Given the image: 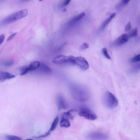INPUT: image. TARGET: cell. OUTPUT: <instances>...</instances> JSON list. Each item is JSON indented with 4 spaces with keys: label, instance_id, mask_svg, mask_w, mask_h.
<instances>
[{
    "label": "cell",
    "instance_id": "29",
    "mask_svg": "<svg viewBox=\"0 0 140 140\" xmlns=\"http://www.w3.org/2000/svg\"><path fill=\"white\" fill-rule=\"evenodd\" d=\"M130 0H122V4L124 5H126L127 4Z\"/></svg>",
    "mask_w": 140,
    "mask_h": 140
},
{
    "label": "cell",
    "instance_id": "17",
    "mask_svg": "<svg viewBox=\"0 0 140 140\" xmlns=\"http://www.w3.org/2000/svg\"><path fill=\"white\" fill-rule=\"evenodd\" d=\"M40 67H41V69L44 70V71H46V72H51V70L50 68L49 67H48L45 64H41L40 65Z\"/></svg>",
    "mask_w": 140,
    "mask_h": 140
},
{
    "label": "cell",
    "instance_id": "2",
    "mask_svg": "<svg viewBox=\"0 0 140 140\" xmlns=\"http://www.w3.org/2000/svg\"><path fill=\"white\" fill-rule=\"evenodd\" d=\"M53 63L57 65H62L71 64L76 65L75 57L72 56H70L64 55H59L53 58Z\"/></svg>",
    "mask_w": 140,
    "mask_h": 140
},
{
    "label": "cell",
    "instance_id": "4",
    "mask_svg": "<svg viewBox=\"0 0 140 140\" xmlns=\"http://www.w3.org/2000/svg\"><path fill=\"white\" fill-rule=\"evenodd\" d=\"M78 114L80 116L83 117L89 120H95L97 118L96 114L86 107H82L79 108Z\"/></svg>",
    "mask_w": 140,
    "mask_h": 140
},
{
    "label": "cell",
    "instance_id": "26",
    "mask_svg": "<svg viewBox=\"0 0 140 140\" xmlns=\"http://www.w3.org/2000/svg\"><path fill=\"white\" fill-rule=\"evenodd\" d=\"M13 62L12 61H10L6 62L4 64V65L6 67L10 66L13 65Z\"/></svg>",
    "mask_w": 140,
    "mask_h": 140
},
{
    "label": "cell",
    "instance_id": "30",
    "mask_svg": "<svg viewBox=\"0 0 140 140\" xmlns=\"http://www.w3.org/2000/svg\"><path fill=\"white\" fill-rule=\"evenodd\" d=\"M31 0H21V1L23 2H25L28 1H29Z\"/></svg>",
    "mask_w": 140,
    "mask_h": 140
},
{
    "label": "cell",
    "instance_id": "10",
    "mask_svg": "<svg viewBox=\"0 0 140 140\" xmlns=\"http://www.w3.org/2000/svg\"><path fill=\"white\" fill-rule=\"evenodd\" d=\"M15 77V75L8 72H0V82H4L7 80L13 78Z\"/></svg>",
    "mask_w": 140,
    "mask_h": 140
},
{
    "label": "cell",
    "instance_id": "21",
    "mask_svg": "<svg viewBox=\"0 0 140 140\" xmlns=\"http://www.w3.org/2000/svg\"><path fill=\"white\" fill-rule=\"evenodd\" d=\"M89 47V44L87 42H84L80 47V50L81 51H83L86 49H88Z\"/></svg>",
    "mask_w": 140,
    "mask_h": 140
},
{
    "label": "cell",
    "instance_id": "12",
    "mask_svg": "<svg viewBox=\"0 0 140 140\" xmlns=\"http://www.w3.org/2000/svg\"><path fill=\"white\" fill-rule=\"evenodd\" d=\"M77 112V110L75 109H72L65 112V113L69 119L73 120L75 118Z\"/></svg>",
    "mask_w": 140,
    "mask_h": 140
},
{
    "label": "cell",
    "instance_id": "9",
    "mask_svg": "<svg viewBox=\"0 0 140 140\" xmlns=\"http://www.w3.org/2000/svg\"><path fill=\"white\" fill-rule=\"evenodd\" d=\"M66 114L65 112L63 113L62 114L60 121V127L65 128L69 127L70 126V124Z\"/></svg>",
    "mask_w": 140,
    "mask_h": 140
},
{
    "label": "cell",
    "instance_id": "28",
    "mask_svg": "<svg viewBox=\"0 0 140 140\" xmlns=\"http://www.w3.org/2000/svg\"><path fill=\"white\" fill-rule=\"evenodd\" d=\"M71 1V0H65L63 3V6H65L67 5L70 3Z\"/></svg>",
    "mask_w": 140,
    "mask_h": 140
},
{
    "label": "cell",
    "instance_id": "1",
    "mask_svg": "<svg viewBox=\"0 0 140 140\" xmlns=\"http://www.w3.org/2000/svg\"><path fill=\"white\" fill-rule=\"evenodd\" d=\"M102 101L104 105L108 108H115L118 105V101L115 96L111 93L107 91L103 95Z\"/></svg>",
    "mask_w": 140,
    "mask_h": 140
},
{
    "label": "cell",
    "instance_id": "24",
    "mask_svg": "<svg viewBox=\"0 0 140 140\" xmlns=\"http://www.w3.org/2000/svg\"><path fill=\"white\" fill-rule=\"evenodd\" d=\"M131 24L130 21L126 25L124 29V31L126 32L129 31L130 30L131 28Z\"/></svg>",
    "mask_w": 140,
    "mask_h": 140
},
{
    "label": "cell",
    "instance_id": "31",
    "mask_svg": "<svg viewBox=\"0 0 140 140\" xmlns=\"http://www.w3.org/2000/svg\"><path fill=\"white\" fill-rule=\"evenodd\" d=\"M67 11V10L66 9H64L63 10V11L64 12H65V11Z\"/></svg>",
    "mask_w": 140,
    "mask_h": 140
},
{
    "label": "cell",
    "instance_id": "3",
    "mask_svg": "<svg viewBox=\"0 0 140 140\" xmlns=\"http://www.w3.org/2000/svg\"><path fill=\"white\" fill-rule=\"evenodd\" d=\"M28 13V11L26 9L22 10L16 12L7 17L5 19L4 22L5 23H9L16 21L26 16Z\"/></svg>",
    "mask_w": 140,
    "mask_h": 140
},
{
    "label": "cell",
    "instance_id": "25",
    "mask_svg": "<svg viewBox=\"0 0 140 140\" xmlns=\"http://www.w3.org/2000/svg\"><path fill=\"white\" fill-rule=\"evenodd\" d=\"M17 34V33H13L11 34V35L9 36V37H8L7 41H8L11 40L13 39L15 37V36H16Z\"/></svg>",
    "mask_w": 140,
    "mask_h": 140
},
{
    "label": "cell",
    "instance_id": "23",
    "mask_svg": "<svg viewBox=\"0 0 140 140\" xmlns=\"http://www.w3.org/2000/svg\"><path fill=\"white\" fill-rule=\"evenodd\" d=\"M51 134V132H50V131H49L47 132L46 133L44 134L41 135L39 136H34V137H33V138H37V139H38V138H44L47 137L49 135Z\"/></svg>",
    "mask_w": 140,
    "mask_h": 140
},
{
    "label": "cell",
    "instance_id": "16",
    "mask_svg": "<svg viewBox=\"0 0 140 140\" xmlns=\"http://www.w3.org/2000/svg\"><path fill=\"white\" fill-rule=\"evenodd\" d=\"M138 35V29L137 28H136L132 30L129 33L128 35V37H136Z\"/></svg>",
    "mask_w": 140,
    "mask_h": 140
},
{
    "label": "cell",
    "instance_id": "5",
    "mask_svg": "<svg viewBox=\"0 0 140 140\" xmlns=\"http://www.w3.org/2000/svg\"><path fill=\"white\" fill-rule=\"evenodd\" d=\"M75 64L80 67L81 70H85L89 68V63L85 58L81 56L75 57Z\"/></svg>",
    "mask_w": 140,
    "mask_h": 140
},
{
    "label": "cell",
    "instance_id": "13",
    "mask_svg": "<svg viewBox=\"0 0 140 140\" xmlns=\"http://www.w3.org/2000/svg\"><path fill=\"white\" fill-rule=\"evenodd\" d=\"M40 65L39 62L38 61L32 62L29 66H28L29 72L34 70L38 68Z\"/></svg>",
    "mask_w": 140,
    "mask_h": 140
},
{
    "label": "cell",
    "instance_id": "22",
    "mask_svg": "<svg viewBox=\"0 0 140 140\" xmlns=\"http://www.w3.org/2000/svg\"><path fill=\"white\" fill-rule=\"evenodd\" d=\"M29 72L28 68L27 66H26L23 67L21 69V75H24L27 74L28 72Z\"/></svg>",
    "mask_w": 140,
    "mask_h": 140
},
{
    "label": "cell",
    "instance_id": "14",
    "mask_svg": "<svg viewBox=\"0 0 140 140\" xmlns=\"http://www.w3.org/2000/svg\"><path fill=\"white\" fill-rule=\"evenodd\" d=\"M85 14L84 12L81 13L80 14L75 16L72 19L70 22V23H72L80 20L85 16Z\"/></svg>",
    "mask_w": 140,
    "mask_h": 140
},
{
    "label": "cell",
    "instance_id": "20",
    "mask_svg": "<svg viewBox=\"0 0 140 140\" xmlns=\"http://www.w3.org/2000/svg\"><path fill=\"white\" fill-rule=\"evenodd\" d=\"M140 54L136 55L132 58L131 60L132 63H136L140 61Z\"/></svg>",
    "mask_w": 140,
    "mask_h": 140
},
{
    "label": "cell",
    "instance_id": "7",
    "mask_svg": "<svg viewBox=\"0 0 140 140\" xmlns=\"http://www.w3.org/2000/svg\"><path fill=\"white\" fill-rule=\"evenodd\" d=\"M128 38L127 34H122L115 40L114 41L113 44L116 46H121L127 42Z\"/></svg>",
    "mask_w": 140,
    "mask_h": 140
},
{
    "label": "cell",
    "instance_id": "27",
    "mask_svg": "<svg viewBox=\"0 0 140 140\" xmlns=\"http://www.w3.org/2000/svg\"><path fill=\"white\" fill-rule=\"evenodd\" d=\"M5 38L4 34H2L0 36V45L1 44L3 43L4 41Z\"/></svg>",
    "mask_w": 140,
    "mask_h": 140
},
{
    "label": "cell",
    "instance_id": "6",
    "mask_svg": "<svg viewBox=\"0 0 140 140\" xmlns=\"http://www.w3.org/2000/svg\"><path fill=\"white\" fill-rule=\"evenodd\" d=\"M87 136L88 139L91 140H106L109 138L108 136L106 134L98 132L90 133Z\"/></svg>",
    "mask_w": 140,
    "mask_h": 140
},
{
    "label": "cell",
    "instance_id": "32",
    "mask_svg": "<svg viewBox=\"0 0 140 140\" xmlns=\"http://www.w3.org/2000/svg\"><path fill=\"white\" fill-rule=\"evenodd\" d=\"M39 0L40 1H42L43 0Z\"/></svg>",
    "mask_w": 140,
    "mask_h": 140
},
{
    "label": "cell",
    "instance_id": "15",
    "mask_svg": "<svg viewBox=\"0 0 140 140\" xmlns=\"http://www.w3.org/2000/svg\"><path fill=\"white\" fill-rule=\"evenodd\" d=\"M59 120L58 117L56 116L55 119L51 126L50 131H54L57 127Z\"/></svg>",
    "mask_w": 140,
    "mask_h": 140
},
{
    "label": "cell",
    "instance_id": "19",
    "mask_svg": "<svg viewBox=\"0 0 140 140\" xmlns=\"http://www.w3.org/2000/svg\"><path fill=\"white\" fill-rule=\"evenodd\" d=\"M102 52L103 54L104 55V56L106 58L108 59H111V58L109 55L107 50L106 48H104L102 50Z\"/></svg>",
    "mask_w": 140,
    "mask_h": 140
},
{
    "label": "cell",
    "instance_id": "8",
    "mask_svg": "<svg viewBox=\"0 0 140 140\" xmlns=\"http://www.w3.org/2000/svg\"><path fill=\"white\" fill-rule=\"evenodd\" d=\"M57 103L58 109H65L67 108V105L64 98L61 95L58 96L57 98Z\"/></svg>",
    "mask_w": 140,
    "mask_h": 140
},
{
    "label": "cell",
    "instance_id": "11",
    "mask_svg": "<svg viewBox=\"0 0 140 140\" xmlns=\"http://www.w3.org/2000/svg\"><path fill=\"white\" fill-rule=\"evenodd\" d=\"M116 14L115 13H112L108 19H107L105 21L103 22L101 26V30H102L104 29L106 27L109 25V24L110 23V22H111L112 20L115 18Z\"/></svg>",
    "mask_w": 140,
    "mask_h": 140
},
{
    "label": "cell",
    "instance_id": "18",
    "mask_svg": "<svg viewBox=\"0 0 140 140\" xmlns=\"http://www.w3.org/2000/svg\"><path fill=\"white\" fill-rule=\"evenodd\" d=\"M6 139L7 140H21L22 139L18 136H12L6 135L5 136Z\"/></svg>",
    "mask_w": 140,
    "mask_h": 140
}]
</instances>
